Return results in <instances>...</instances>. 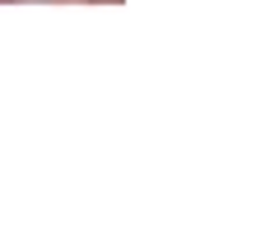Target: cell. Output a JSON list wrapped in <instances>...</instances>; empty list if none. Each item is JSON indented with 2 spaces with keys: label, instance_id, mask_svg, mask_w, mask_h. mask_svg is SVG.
I'll return each instance as SVG.
<instances>
[]
</instances>
